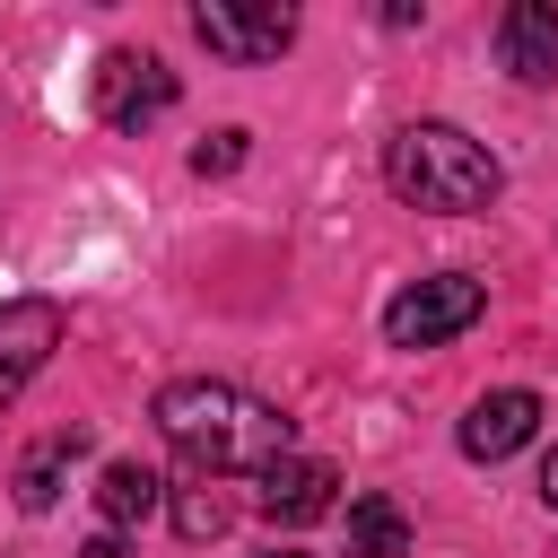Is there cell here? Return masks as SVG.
<instances>
[{"label":"cell","mask_w":558,"mask_h":558,"mask_svg":"<svg viewBox=\"0 0 558 558\" xmlns=\"http://www.w3.org/2000/svg\"><path fill=\"white\" fill-rule=\"evenodd\" d=\"M96 506H105V532H131V523H148L157 506H166V488H157V471L148 462H105L96 471Z\"/></svg>","instance_id":"10"},{"label":"cell","mask_w":558,"mask_h":558,"mask_svg":"<svg viewBox=\"0 0 558 558\" xmlns=\"http://www.w3.org/2000/svg\"><path fill=\"white\" fill-rule=\"evenodd\" d=\"M227 523H235V497H227V480H201V471H192V480L174 488V532H183V541H218Z\"/></svg>","instance_id":"13"},{"label":"cell","mask_w":558,"mask_h":558,"mask_svg":"<svg viewBox=\"0 0 558 558\" xmlns=\"http://www.w3.org/2000/svg\"><path fill=\"white\" fill-rule=\"evenodd\" d=\"M61 331H70V314H61L52 296H9V305H0V410L52 366Z\"/></svg>","instance_id":"6"},{"label":"cell","mask_w":558,"mask_h":558,"mask_svg":"<svg viewBox=\"0 0 558 558\" xmlns=\"http://www.w3.org/2000/svg\"><path fill=\"white\" fill-rule=\"evenodd\" d=\"M78 558H131V549H122V532H96V541H78Z\"/></svg>","instance_id":"15"},{"label":"cell","mask_w":558,"mask_h":558,"mask_svg":"<svg viewBox=\"0 0 558 558\" xmlns=\"http://www.w3.org/2000/svg\"><path fill=\"white\" fill-rule=\"evenodd\" d=\"M78 445H87V427H52V436L17 462V506H26V514H44V506L61 497V471L78 462Z\"/></svg>","instance_id":"11"},{"label":"cell","mask_w":558,"mask_h":558,"mask_svg":"<svg viewBox=\"0 0 558 558\" xmlns=\"http://www.w3.org/2000/svg\"><path fill=\"white\" fill-rule=\"evenodd\" d=\"M157 427H166V445H174L201 480H235V471L262 480V471L288 453V418H279L262 392L218 384V375L166 384V392H157Z\"/></svg>","instance_id":"1"},{"label":"cell","mask_w":558,"mask_h":558,"mask_svg":"<svg viewBox=\"0 0 558 558\" xmlns=\"http://www.w3.org/2000/svg\"><path fill=\"white\" fill-rule=\"evenodd\" d=\"M349 558H410V514L392 497H349Z\"/></svg>","instance_id":"12"},{"label":"cell","mask_w":558,"mask_h":558,"mask_svg":"<svg viewBox=\"0 0 558 558\" xmlns=\"http://www.w3.org/2000/svg\"><path fill=\"white\" fill-rule=\"evenodd\" d=\"M157 113H174V70L157 52H105L96 61V122L105 131H148Z\"/></svg>","instance_id":"5"},{"label":"cell","mask_w":558,"mask_h":558,"mask_svg":"<svg viewBox=\"0 0 558 558\" xmlns=\"http://www.w3.org/2000/svg\"><path fill=\"white\" fill-rule=\"evenodd\" d=\"M235 166H244V131H209L192 148V174H235Z\"/></svg>","instance_id":"14"},{"label":"cell","mask_w":558,"mask_h":558,"mask_svg":"<svg viewBox=\"0 0 558 558\" xmlns=\"http://www.w3.org/2000/svg\"><path fill=\"white\" fill-rule=\"evenodd\" d=\"M541 497H549V514H558V453L541 462Z\"/></svg>","instance_id":"16"},{"label":"cell","mask_w":558,"mask_h":558,"mask_svg":"<svg viewBox=\"0 0 558 558\" xmlns=\"http://www.w3.org/2000/svg\"><path fill=\"white\" fill-rule=\"evenodd\" d=\"M253 488H262V514H270V523H323L331 497H340V471L314 462V453H279Z\"/></svg>","instance_id":"7"},{"label":"cell","mask_w":558,"mask_h":558,"mask_svg":"<svg viewBox=\"0 0 558 558\" xmlns=\"http://www.w3.org/2000/svg\"><path fill=\"white\" fill-rule=\"evenodd\" d=\"M480 305H488V288H480L471 270H427V279H410V288L384 305V340H392V349H436V340L471 331Z\"/></svg>","instance_id":"3"},{"label":"cell","mask_w":558,"mask_h":558,"mask_svg":"<svg viewBox=\"0 0 558 558\" xmlns=\"http://www.w3.org/2000/svg\"><path fill=\"white\" fill-rule=\"evenodd\" d=\"M262 558H305V549H262Z\"/></svg>","instance_id":"17"},{"label":"cell","mask_w":558,"mask_h":558,"mask_svg":"<svg viewBox=\"0 0 558 558\" xmlns=\"http://www.w3.org/2000/svg\"><path fill=\"white\" fill-rule=\"evenodd\" d=\"M384 183L410 201V209H436V218H471L506 192L497 157L462 131V122H401L384 140Z\"/></svg>","instance_id":"2"},{"label":"cell","mask_w":558,"mask_h":558,"mask_svg":"<svg viewBox=\"0 0 558 558\" xmlns=\"http://www.w3.org/2000/svg\"><path fill=\"white\" fill-rule=\"evenodd\" d=\"M497 52H506V70H514L523 87H549V78H558V9H549V0H514V9L497 17Z\"/></svg>","instance_id":"9"},{"label":"cell","mask_w":558,"mask_h":558,"mask_svg":"<svg viewBox=\"0 0 558 558\" xmlns=\"http://www.w3.org/2000/svg\"><path fill=\"white\" fill-rule=\"evenodd\" d=\"M532 427H541V392H523V384L480 392L471 418H462V453H471V462H506L514 445H532Z\"/></svg>","instance_id":"8"},{"label":"cell","mask_w":558,"mask_h":558,"mask_svg":"<svg viewBox=\"0 0 558 558\" xmlns=\"http://www.w3.org/2000/svg\"><path fill=\"white\" fill-rule=\"evenodd\" d=\"M192 35L227 61H279L296 44V9H279V0H201Z\"/></svg>","instance_id":"4"}]
</instances>
